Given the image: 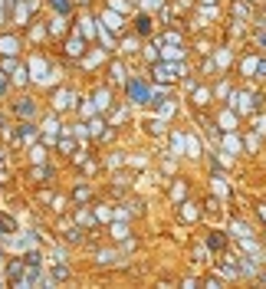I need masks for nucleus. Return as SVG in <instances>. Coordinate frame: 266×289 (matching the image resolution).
<instances>
[{
    "instance_id": "nucleus-1",
    "label": "nucleus",
    "mask_w": 266,
    "mask_h": 289,
    "mask_svg": "<svg viewBox=\"0 0 266 289\" xmlns=\"http://www.w3.org/2000/svg\"><path fill=\"white\" fill-rule=\"evenodd\" d=\"M0 53H17V40H13V36L0 40Z\"/></svg>"
},
{
    "instance_id": "nucleus-2",
    "label": "nucleus",
    "mask_w": 266,
    "mask_h": 289,
    "mask_svg": "<svg viewBox=\"0 0 266 289\" xmlns=\"http://www.w3.org/2000/svg\"><path fill=\"white\" fill-rule=\"evenodd\" d=\"M69 99H73L69 92H63V96H56V109H66V105H69Z\"/></svg>"
},
{
    "instance_id": "nucleus-3",
    "label": "nucleus",
    "mask_w": 266,
    "mask_h": 289,
    "mask_svg": "<svg viewBox=\"0 0 266 289\" xmlns=\"http://www.w3.org/2000/svg\"><path fill=\"white\" fill-rule=\"evenodd\" d=\"M20 112H23V115H30V112H36V109H33V105H30L26 99H23V102H20Z\"/></svg>"
},
{
    "instance_id": "nucleus-4",
    "label": "nucleus",
    "mask_w": 266,
    "mask_h": 289,
    "mask_svg": "<svg viewBox=\"0 0 266 289\" xmlns=\"http://www.w3.org/2000/svg\"><path fill=\"white\" fill-rule=\"evenodd\" d=\"M53 7H59V10H66V0H53Z\"/></svg>"
}]
</instances>
